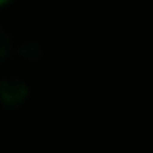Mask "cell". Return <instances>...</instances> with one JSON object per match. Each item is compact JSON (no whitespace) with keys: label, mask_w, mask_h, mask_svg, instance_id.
Segmentation results:
<instances>
[{"label":"cell","mask_w":153,"mask_h":153,"mask_svg":"<svg viewBox=\"0 0 153 153\" xmlns=\"http://www.w3.org/2000/svg\"><path fill=\"white\" fill-rule=\"evenodd\" d=\"M8 3H10V0H0V8H3V5H8Z\"/></svg>","instance_id":"obj_1"}]
</instances>
